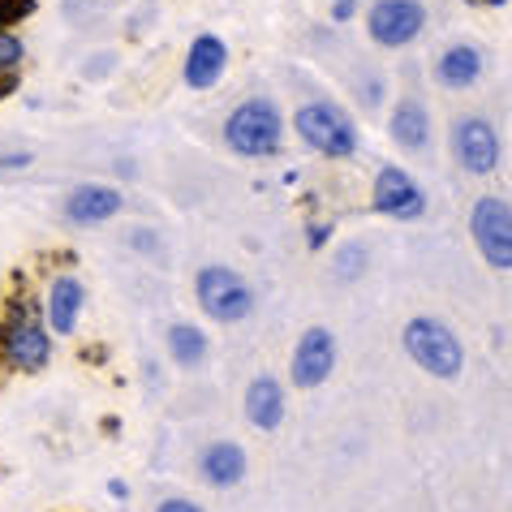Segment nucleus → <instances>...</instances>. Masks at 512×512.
<instances>
[{
	"instance_id": "f257e3e1",
	"label": "nucleus",
	"mask_w": 512,
	"mask_h": 512,
	"mask_svg": "<svg viewBox=\"0 0 512 512\" xmlns=\"http://www.w3.org/2000/svg\"><path fill=\"white\" fill-rule=\"evenodd\" d=\"M401 345L409 358H414V366H422V371L435 379H457L465 371V345L457 340V332L439 319H426V315L409 319L401 332Z\"/></svg>"
},
{
	"instance_id": "f03ea898",
	"label": "nucleus",
	"mask_w": 512,
	"mask_h": 512,
	"mask_svg": "<svg viewBox=\"0 0 512 512\" xmlns=\"http://www.w3.org/2000/svg\"><path fill=\"white\" fill-rule=\"evenodd\" d=\"M284 138V117L272 99H246V104H237L229 112V121H224V142H229V151L246 155V160H263V155H272Z\"/></svg>"
},
{
	"instance_id": "7ed1b4c3",
	"label": "nucleus",
	"mask_w": 512,
	"mask_h": 512,
	"mask_svg": "<svg viewBox=\"0 0 512 512\" xmlns=\"http://www.w3.org/2000/svg\"><path fill=\"white\" fill-rule=\"evenodd\" d=\"M293 130L310 151L327 155V160H349V155H358V125H353L336 104H327V99H315V104L297 108Z\"/></svg>"
},
{
	"instance_id": "20e7f679",
	"label": "nucleus",
	"mask_w": 512,
	"mask_h": 512,
	"mask_svg": "<svg viewBox=\"0 0 512 512\" xmlns=\"http://www.w3.org/2000/svg\"><path fill=\"white\" fill-rule=\"evenodd\" d=\"M194 297H198V306H203V315L216 323H241L254 315L250 284L224 263H211L194 276Z\"/></svg>"
},
{
	"instance_id": "39448f33",
	"label": "nucleus",
	"mask_w": 512,
	"mask_h": 512,
	"mask_svg": "<svg viewBox=\"0 0 512 512\" xmlns=\"http://www.w3.org/2000/svg\"><path fill=\"white\" fill-rule=\"evenodd\" d=\"M469 233H474V246L482 250L495 272H508L512 267V207L504 198H478L474 211H469Z\"/></svg>"
},
{
	"instance_id": "423d86ee",
	"label": "nucleus",
	"mask_w": 512,
	"mask_h": 512,
	"mask_svg": "<svg viewBox=\"0 0 512 512\" xmlns=\"http://www.w3.org/2000/svg\"><path fill=\"white\" fill-rule=\"evenodd\" d=\"M426 26V9L418 0H375L371 13H366V35L375 39L379 48H405L414 44Z\"/></svg>"
},
{
	"instance_id": "0eeeda50",
	"label": "nucleus",
	"mask_w": 512,
	"mask_h": 512,
	"mask_svg": "<svg viewBox=\"0 0 512 512\" xmlns=\"http://www.w3.org/2000/svg\"><path fill=\"white\" fill-rule=\"evenodd\" d=\"M0 345H5V358H9L13 366H22V371H44L48 358H52V336H48V327L39 323L26 306L13 310V319L0 327Z\"/></svg>"
},
{
	"instance_id": "6e6552de",
	"label": "nucleus",
	"mask_w": 512,
	"mask_h": 512,
	"mask_svg": "<svg viewBox=\"0 0 512 512\" xmlns=\"http://www.w3.org/2000/svg\"><path fill=\"white\" fill-rule=\"evenodd\" d=\"M452 155L465 173L487 177L500 168V134L487 117H461L452 121Z\"/></svg>"
},
{
	"instance_id": "1a4fd4ad",
	"label": "nucleus",
	"mask_w": 512,
	"mask_h": 512,
	"mask_svg": "<svg viewBox=\"0 0 512 512\" xmlns=\"http://www.w3.org/2000/svg\"><path fill=\"white\" fill-rule=\"evenodd\" d=\"M332 366H336V336L327 327H306L302 340L293 345V366H289L293 388H302V392L319 388L332 375Z\"/></svg>"
},
{
	"instance_id": "9d476101",
	"label": "nucleus",
	"mask_w": 512,
	"mask_h": 512,
	"mask_svg": "<svg viewBox=\"0 0 512 512\" xmlns=\"http://www.w3.org/2000/svg\"><path fill=\"white\" fill-rule=\"evenodd\" d=\"M371 203L379 216H392V220H418L422 211H426V194L414 177L405 173V168H379V177H375V190H371Z\"/></svg>"
},
{
	"instance_id": "9b49d317",
	"label": "nucleus",
	"mask_w": 512,
	"mask_h": 512,
	"mask_svg": "<svg viewBox=\"0 0 512 512\" xmlns=\"http://www.w3.org/2000/svg\"><path fill=\"white\" fill-rule=\"evenodd\" d=\"M224 69H229V48H224V39L198 35L186 52V69H181V74H186L190 91H211L224 78Z\"/></svg>"
},
{
	"instance_id": "f8f14e48",
	"label": "nucleus",
	"mask_w": 512,
	"mask_h": 512,
	"mask_svg": "<svg viewBox=\"0 0 512 512\" xmlns=\"http://www.w3.org/2000/svg\"><path fill=\"white\" fill-rule=\"evenodd\" d=\"M82 306H87V289H82V280H74V276H56V280H52V289H48V302H44L48 327H52L56 336H74Z\"/></svg>"
},
{
	"instance_id": "ddd939ff",
	"label": "nucleus",
	"mask_w": 512,
	"mask_h": 512,
	"mask_svg": "<svg viewBox=\"0 0 512 512\" xmlns=\"http://www.w3.org/2000/svg\"><path fill=\"white\" fill-rule=\"evenodd\" d=\"M198 469H203V478L211 482L216 491H229L237 487L241 478H246V452H241V444H233V439H216V444L203 448V457H198Z\"/></svg>"
},
{
	"instance_id": "4468645a",
	"label": "nucleus",
	"mask_w": 512,
	"mask_h": 512,
	"mask_svg": "<svg viewBox=\"0 0 512 512\" xmlns=\"http://www.w3.org/2000/svg\"><path fill=\"white\" fill-rule=\"evenodd\" d=\"M125 198L112 186H78L65 198V220L69 224H104L112 216H121Z\"/></svg>"
},
{
	"instance_id": "2eb2a0df",
	"label": "nucleus",
	"mask_w": 512,
	"mask_h": 512,
	"mask_svg": "<svg viewBox=\"0 0 512 512\" xmlns=\"http://www.w3.org/2000/svg\"><path fill=\"white\" fill-rule=\"evenodd\" d=\"M246 418L259 426V431H276V426L284 422V388L272 375L250 379V388H246Z\"/></svg>"
},
{
	"instance_id": "dca6fc26",
	"label": "nucleus",
	"mask_w": 512,
	"mask_h": 512,
	"mask_svg": "<svg viewBox=\"0 0 512 512\" xmlns=\"http://www.w3.org/2000/svg\"><path fill=\"white\" fill-rule=\"evenodd\" d=\"M478 78H482V52L474 44H457L435 61V82L448 91H465V87H474Z\"/></svg>"
},
{
	"instance_id": "f3484780",
	"label": "nucleus",
	"mask_w": 512,
	"mask_h": 512,
	"mask_svg": "<svg viewBox=\"0 0 512 512\" xmlns=\"http://www.w3.org/2000/svg\"><path fill=\"white\" fill-rule=\"evenodd\" d=\"M388 134L396 147L405 151H426V142H431V117H426V108L418 99H401V104L392 108V125Z\"/></svg>"
},
{
	"instance_id": "a211bd4d",
	"label": "nucleus",
	"mask_w": 512,
	"mask_h": 512,
	"mask_svg": "<svg viewBox=\"0 0 512 512\" xmlns=\"http://www.w3.org/2000/svg\"><path fill=\"white\" fill-rule=\"evenodd\" d=\"M207 332H198L194 323H173L168 327V353H173L177 366H203L207 362Z\"/></svg>"
},
{
	"instance_id": "6ab92c4d",
	"label": "nucleus",
	"mask_w": 512,
	"mask_h": 512,
	"mask_svg": "<svg viewBox=\"0 0 512 512\" xmlns=\"http://www.w3.org/2000/svg\"><path fill=\"white\" fill-rule=\"evenodd\" d=\"M362 267H366V250H362V246H345V250H340V259H336V280H340V284L358 280Z\"/></svg>"
},
{
	"instance_id": "aec40b11",
	"label": "nucleus",
	"mask_w": 512,
	"mask_h": 512,
	"mask_svg": "<svg viewBox=\"0 0 512 512\" xmlns=\"http://www.w3.org/2000/svg\"><path fill=\"white\" fill-rule=\"evenodd\" d=\"M22 39L18 35H9V31H0V74H18V65H22Z\"/></svg>"
},
{
	"instance_id": "412c9836",
	"label": "nucleus",
	"mask_w": 512,
	"mask_h": 512,
	"mask_svg": "<svg viewBox=\"0 0 512 512\" xmlns=\"http://www.w3.org/2000/svg\"><path fill=\"white\" fill-rule=\"evenodd\" d=\"M35 13V0H0V31H9L13 22L31 18Z\"/></svg>"
},
{
	"instance_id": "4be33fe9",
	"label": "nucleus",
	"mask_w": 512,
	"mask_h": 512,
	"mask_svg": "<svg viewBox=\"0 0 512 512\" xmlns=\"http://www.w3.org/2000/svg\"><path fill=\"white\" fill-rule=\"evenodd\" d=\"M9 168H31V151H0V173Z\"/></svg>"
},
{
	"instance_id": "5701e85b",
	"label": "nucleus",
	"mask_w": 512,
	"mask_h": 512,
	"mask_svg": "<svg viewBox=\"0 0 512 512\" xmlns=\"http://www.w3.org/2000/svg\"><path fill=\"white\" fill-rule=\"evenodd\" d=\"M155 512H203V508L190 504V500H181V495H173V500H164V504L155 508Z\"/></svg>"
},
{
	"instance_id": "b1692460",
	"label": "nucleus",
	"mask_w": 512,
	"mask_h": 512,
	"mask_svg": "<svg viewBox=\"0 0 512 512\" xmlns=\"http://www.w3.org/2000/svg\"><path fill=\"white\" fill-rule=\"evenodd\" d=\"M130 246H138V250H155V237L138 229V233H130Z\"/></svg>"
},
{
	"instance_id": "393cba45",
	"label": "nucleus",
	"mask_w": 512,
	"mask_h": 512,
	"mask_svg": "<svg viewBox=\"0 0 512 512\" xmlns=\"http://www.w3.org/2000/svg\"><path fill=\"white\" fill-rule=\"evenodd\" d=\"M327 233H332V229H327V224H310V246H315V250H319Z\"/></svg>"
},
{
	"instance_id": "a878e982",
	"label": "nucleus",
	"mask_w": 512,
	"mask_h": 512,
	"mask_svg": "<svg viewBox=\"0 0 512 512\" xmlns=\"http://www.w3.org/2000/svg\"><path fill=\"white\" fill-rule=\"evenodd\" d=\"M9 91H18V74H0V99H5Z\"/></svg>"
},
{
	"instance_id": "bb28decb",
	"label": "nucleus",
	"mask_w": 512,
	"mask_h": 512,
	"mask_svg": "<svg viewBox=\"0 0 512 512\" xmlns=\"http://www.w3.org/2000/svg\"><path fill=\"white\" fill-rule=\"evenodd\" d=\"M353 18V0H336V22H349Z\"/></svg>"
},
{
	"instance_id": "cd10ccee",
	"label": "nucleus",
	"mask_w": 512,
	"mask_h": 512,
	"mask_svg": "<svg viewBox=\"0 0 512 512\" xmlns=\"http://www.w3.org/2000/svg\"><path fill=\"white\" fill-rule=\"evenodd\" d=\"M108 495H117V500H125V495H130V487H125L121 478H112V482H108Z\"/></svg>"
},
{
	"instance_id": "c85d7f7f",
	"label": "nucleus",
	"mask_w": 512,
	"mask_h": 512,
	"mask_svg": "<svg viewBox=\"0 0 512 512\" xmlns=\"http://www.w3.org/2000/svg\"><path fill=\"white\" fill-rule=\"evenodd\" d=\"M487 5H500V9H504V5H508V0H487Z\"/></svg>"
},
{
	"instance_id": "c756f323",
	"label": "nucleus",
	"mask_w": 512,
	"mask_h": 512,
	"mask_svg": "<svg viewBox=\"0 0 512 512\" xmlns=\"http://www.w3.org/2000/svg\"><path fill=\"white\" fill-rule=\"evenodd\" d=\"M353 5H358V0H353Z\"/></svg>"
}]
</instances>
